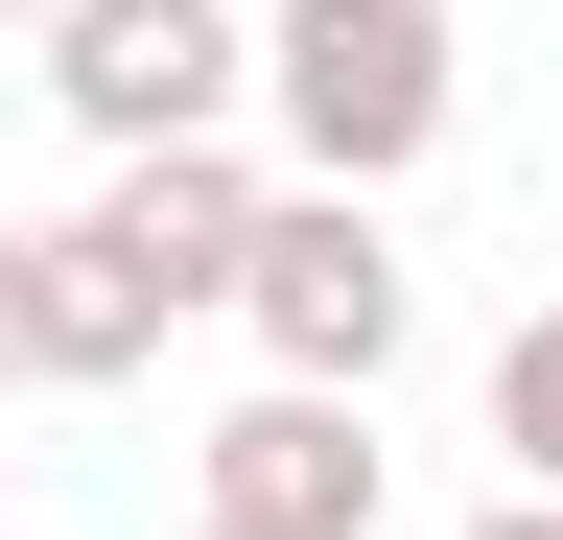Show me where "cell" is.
<instances>
[{"label": "cell", "instance_id": "11", "mask_svg": "<svg viewBox=\"0 0 563 540\" xmlns=\"http://www.w3.org/2000/svg\"><path fill=\"white\" fill-rule=\"evenodd\" d=\"M0 540H47V517H0Z\"/></svg>", "mask_w": 563, "mask_h": 540}, {"label": "cell", "instance_id": "3", "mask_svg": "<svg viewBox=\"0 0 563 540\" xmlns=\"http://www.w3.org/2000/svg\"><path fill=\"white\" fill-rule=\"evenodd\" d=\"M47 118L95 165H141V142H235V0H47Z\"/></svg>", "mask_w": 563, "mask_h": 540}, {"label": "cell", "instance_id": "2", "mask_svg": "<svg viewBox=\"0 0 563 540\" xmlns=\"http://www.w3.org/2000/svg\"><path fill=\"white\" fill-rule=\"evenodd\" d=\"M235 329H258L306 399H376L399 329H422V258L352 212V188H258V235H235Z\"/></svg>", "mask_w": 563, "mask_h": 540}, {"label": "cell", "instance_id": "12", "mask_svg": "<svg viewBox=\"0 0 563 540\" xmlns=\"http://www.w3.org/2000/svg\"><path fill=\"white\" fill-rule=\"evenodd\" d=\"M235 24H258V0H235Z\"/></svg>", "mask_w": 563, "mask_h": 540}, {"label": "cell", "instance_id": "5", "mask_svg": "<svg viewBox=\"0 0 563 540\" xmlns=\"http://www.w3.org/2000/svg\"><path fill=\"white\" fill-rule=\"evenodd\" d=\"M211 540H376V399H235L211 423Z\"/></svg>", "mask_w": 563, "mask_h": 540}, {"label": "cell", "instance_id": "8", "mask_svg": "<svg viewBox=\"0 0 563 540\" xmlns=\"http://www.w3.org/2000/svg\"><path fill=\"white\" fill-rule=\"evenodd\" d=\"M0 399H24V212H0Z\"/></svg>", "mask_w": 563, "mask_h": 540}, {"label": "cell", "instance_id": "7", "mask_svg": "<svg viewBox=\"0 0 563 540\" xmlns=\"http://www.w3.org/2000/svg\"><path fill=\"white\" fill-rule=\"evenodd\" d=\"M493 447H517V494H563V306L493 329Z\"/></svg>", "mask_w": 563, "mask_h": 540}, {"label": "cell", "instance_id": "9", "mask_svg": "<svg viewBox=\"0 0 563 540\" xmlns=\"http://www.w3.org/2000/svg\"><path fill=\"white\" fill-rule=\"evenodd\" d=\"M470 540H563V494H493V517H470Z\"/></svg>", "mask_w": 563, "mask_h": 540}, {"label": "cell", "instance_id": "6", "mask_svg": "<svg viewBox=\"0 0 563 540\" xmlns=\"http://www.w3.org/2000/svg\"><path fill=\"white\" fill-rule=\"evenodd\" d=\"M141 353H165V329H141V306H118L70 235H24V399H118Z\"/></svg>", "mask_w": 563, "mask_h": 540}, {"label": "cell", "instance_id": "13", "mask_svg": "<svg viewBox=\"0 0 563 540\" xmlns=\"http://www.w3.org/2000/svg\"><path fill=\"white\" fill-rule=\"evenodd\" d=\"M188 540H211V517H188Z\"/></svg>", "mask_w": 563, "mask_h": 540}, {"label": "cell", "instance_id": "1", "mask_svg": "<svg viewBox=\"0 0 563 540\" xmlns=\"http://www.w3.org/2000/svg\"><path fill=\"white\" fill-rule=\"evenodd\" d=\"M235 95L282 118V165H306V188L376 212L399 165H446L470 47H446V0H258V24H235Z\"/></svg>", "mask_w": 563, "mask_h": 540}, {"label": "cell", "instance_id": "4", "mask_svg": "<svg viewBox=\"0 0 563 540\" xmlns=\"http://www.w3.org/2000/svg\"><path fill=\"white\" fill-rule=\"evenodd\" d=\"M235 235H258V165L235 142H141V165H95V212H70V258H95L141 329L235 306Z\"/></svg>", "mask_w": 563, "mask_h": 540}, {"label": "cell", "instance_id": "10", "mask_svg": "<svg viewBox=\"0 0 563 540\" xmlns=\"http://www.w3.org/2000/svg\"><path fill=\"white\" fill-rule=\"evenodd\" d=\"M0 24H47V0H0Z\"/></svg>", "mask_w": 563, "mask_h": 540}]
</instances>
